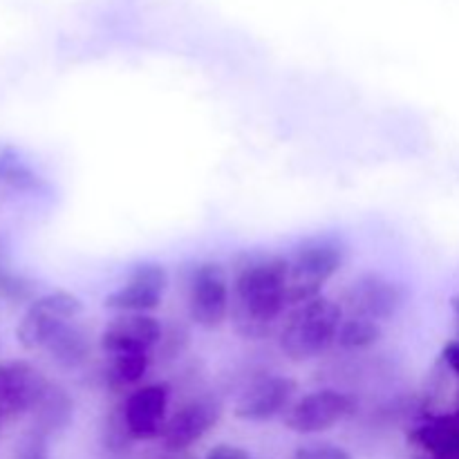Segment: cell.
<instances>
[{
  "mask_svg": "<svg viewBox=\"0 0 459 459\" xmlns=\"http://www.w3.org/2000/svg\"><path fill=\"white\" fill-rule=\"evenodd\" d=\"M444 361L448 363V368H451L453 372L459 375V341H451V343L444 348Z\"/></svg>",
  "mask_w": 459,
  "mask_h": 459,
  "instance_id": "cell-21",
  "label": "cell"
},
{
  "mask_svg": "<svg viewBox=\"0 0 459 459\" xmlns=\"http://www.w3.org/2000/svg\"><path fill=\"white\" fill-rule=\"evenodd\" d=\"M152 363H155L152 354L143 352L103 354L101 361L94 366L92 379L106 393L115 394V397H126L134 388L143 385Z\"/></svg>",
  "mask_w": 459,
  "mask_h": 459,
  "instance_id": "cell-12",
  "label": "cell"
},
{
  "mask_svg": "<svg viewBox=\"0 0 459 459\" xmlns=\"http://www.w3.org/2000/svg\"><path fill=\"white\" fill-rule=\"evenodd\" d=\"M94 352L92 332L76 318L65 321L49 336L43 348L45 357L61 372H81L90 366Z\"/></svg>",
  "mask_w": 459,
  "mask_h": 459,
  "instance_id": "cell-13",
  "label": "cell"
},
{
  "mask_svg": "<svg viewBox=\"0 0 459 459\" xmlns=\"http://www.w3.org/2000/svg\"><path fill=\"white\" fill-rule=\"evenodd\" d=\"M222 415L224 394L211 385L178 399L160 437L161 448L169 453H188L220 424Z\"/></svg>",
  "mask_w": 459,
  "mask_h": 459,
  "instance_id": "cell-5",
  "label": "cell"
},
{
  "mask_svg": "<svg viewBox=\"0 0 459 459\" xmlns=\"http://www.w3.org/2000/svg\"><path fill=\"white\" fill-rule=\"evenodd\" d=\"M411 439L433 453L435 459H459V412L421 421L412 429Z\"/></svg>",
  "mask_w": 459,
  "mask_h": 459,
  "instance_id": "cell-15",
  "label": "cell"
},
{
  "mask_svg": "<svg viewBox=\"0 0 459 459\" xmlns=\"http://www.w3.org/2000/svg\"><path fill=\"white\" fill-rule=\"evenodd\" d=\"M193 341V323L184 321V318H170L169 323H164V332H161V339L157 343L155 352H152V361L161 363V366H170L179 361H184V357L191 350Z\"/></svg>",
  "mask_w": 459,
  "mask_h": 459,
  "instance_id": "cell-17",
  "label": "cell"
},
{
  "mask_svg": "<svg viewBox=\"0 0 459 459\" xmlns=\"http://www.w3.org/2000/svg\"><path fill=\"white\" fill-rule=\"evenodd\" d=\"M290 287L287 307H296L323 294V287L341 273L350 260V242L343 233L321 231L305 236L287 251Z\"/></svg>",
  "mask_w": 459,
  "mask_h": 459,
  "instance_id": "cell-3",
  "label": "cell"
},
{
  "mask_svg": "<svg viewBox=\"0 0 459 459\" xmlns=\"http://www.w3.org/2000/svg\"><path fill=\"white\" fill-rule=\"evenodd\" d=\"M357 394L336 385H325L300 394L285 412L282 421L285 429L296 435H321L357 415Z\"/></svg>",
  "mask_w": 459,
  "mask_h": 459,
  "instance_id": "cell-6",
  "label": "cell"
},
{
  "mask_svg": "<svg viewBox=\"0 0 459 459\" xmlns=\"http://www.w3.org/2000/svg\"><path fill=\"white\" fill-rule=\"evenodd\" d=\"M161 332L164 321L155 314H115L99 334L97 345L103 354H152Z\"/></svg>",
  "mask_w": 459,
  "mask_h": 459,
  "instance_id": "cell-11",
  "label": "cell"
},
{
  "mask_svg": "<svg viewBox=\"0 0 459 459\" xmlns=\"http://www.w3.org/2000/svg\"><path fill=\"white\" fill-rule=\"evenodd\" d=\"M204 459H251V455L249 451L236 446V444H218V446H213L206 453Z\"/></svg>",
  "mask_w": 459,
  "mask_h": 459,
  "instance_id": "cell-20",
  "label": "cell"
},
{
  "mask_svg": "<svg viewBox=\"0 0 459 459\" xmlns=\"http://www.w3.org/2000/svg\"><path fill=\"white\" fill-rule=\"evenodd\" d=\"M173 388L169 381H148L121 397V417L134 442H155L170 417Z\"/></svg>",
  "mask_w": 459,
  "mask_h": 459,
  "instance_id": "cell-10",
  "label": "cell"
},
{
  "mask_svg": "<svg viewBox=\"0 0 459 459\" xmlns=\"http://www.w3.org/2000/svg\"><path fill=\"white\" fill-rule=\"evenodd\" d=\"M169 287V267L160 260H142L130 267L119 287L106 294L103 307L115 314H152L161 307Z\"/></svg>",
  "mask_w": 459,
  "mask_h": 459,
  "instance_id": "cell-9",
  "label": "cell"
},
{
  "mask_svg": "<svg viewBox=\"0 0 459 459\" xmlns=\"http://www.w3.org/2000/svg\"><path fill=\"white\" fill-rule=\"evenodd\" d=\"M345 312L339 300L321 294L287 309L276 330V343L290 363H309L325 357L336 345V334Z\"/></svg>",
  "mask_w": 459,
  "mask_h": 459,
  "instance_id": "cell-2",
  "label": "cell"
},
{
  "mask_svg": "<svg viewBox=\"0 0 459 459\" xmlns=\"http://www.w3.org/2000/svg\"><path fill=\"white\" fill-rule=\"evenodd\" d=\"M341 307L350 316L393 321L408 303V287L381 272H363L350 281L339 299Z\"/></svg>",
  "mask_w": 459,
  "mask_h": 459,
  "instance_id": "cell-7",
  "label": "cell"
},
{
  "mask_svg": "<svg viewBox=\"0 0 459 459\" xmlns=\"http://www.w3.org/2000/svg\"><path fill=\"white\" fill-rule=\"evenodd\" d=\"M231 273V321L242 341L263 343L276 336L287 314L290 263L285 254L269 249H242L229 260Z\"/></svg>",
  "mask_w": 459,
  "mask_h": 459,
  "instance_id": "cell-1",
  "label": "cell"
},
{
  "mask_svg": "<svg viewBox=\"0 0 459 459\" xmlns=\"http://www.w3.org/2000/svg\"><path fill=\"white\" fill-rule=\"evenodd\" d=\"M453 307H455V312L459 314V296L457 299H453Z\"/></svg>",
  "mask_w": 459,
  "mask_h": 459,
  "instance_id": "cell-22",
  "label": "cell"
},
{
  "mask_svg": "<svg viewBox=\"0 0 459 459\" xmlns=\"http://www.w3.org/2000/svg\"><path fill=\"white\" fill-rule=\"evenodd\" d=\"M186 318L193 327L213 332L231 314V273L220 260H197L182 269Z\"/></svg>",
  "mask_w": 459,
  "mask_h": 459,
  "instance_id": "cell-4",
  "label": "cell"
},
{
  "mask_svg": "<svg viewBox=\"0 0 459 459\" xmlns=\"http://www.w3.org/2000/svg\"><path fill=\"white\" fill-rule=\"evenodd\" d=\"M384 323L345 314L343 323L339 327V334H336L334 348H339L345 354H363L375 350L384 341Z\"/></svg>",
  "mask_w": 459,
  "mask_h": 459,
  "instance_id": "cell-16",
  "label": "cell"
},
{
  "mask_svg": "<svg viewBox=\"0 0 459 459\" xmlns=\"http://www.w3.org/2000/svg\"><path fill=\"white\" fill-rule=\"evenodd\" d=\"M101 439H103V446L112 453H121L126 448H130V444L134 442L130 437L128 429L124 424V417H121V406L117 403L108 417H103V424H101Z\"/></svg>",
  "mask_w": 459,
  "mask_h": 459,
  "instance_id": "cell-18",
  "label": "cell"
},
{
  "mask_svg": "<svg viewBox=\"0 0 459 459\" xmlns=\"http://www.w3.org/2000/svg\"><path fill=\"white\" fill-rule=\"evenodd\" d=\"M72 420H74V399H72L70 390L58 381H49L48 390L39 403L34 406L30 415V426L39 430L45 437H56L63 430L70 429Z\"/></svg>",
  "mask_w": 459,
  "mask_h": 459,
  "instance_id": "cell-14",
  "label": "cell"
},
{
  "mask_svg": "<svg viewBox=\"0 0 459 459\" xmlns=\"http://www.w3.org/2000/svg\"><path fill=\"white\" fill-rule=\"evenodd\" d=\"M294 459H354L352 453L345 451L339 444L330 442H309L300 444L294 451Z\"/></svg>",
  "mask_w": 459,
  "mask_h": 459,
  "instance_id": "cell-19",
  "label": "cell"
},
{
  "mask_svg": "<svg viewBox=\"0 0 459 459\" xmlns=\"http://www.w3.org/2000/svg\"><path fill=\"white\" fill-rule=\"evenodd\" d=\"M299 399V381L282 372L269 370L255 377L233 399V417L247 424H267L285 417Z\"/></svg>",
  "mask_w": 459,
  "mask_h": 459,
  "instance_id": "cell-8",
  "label": "cell"
}]
</instances>
